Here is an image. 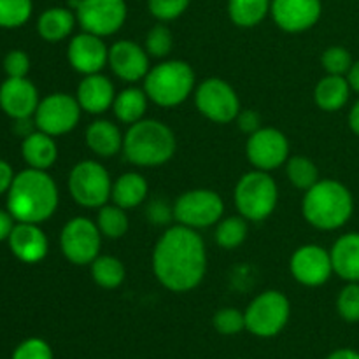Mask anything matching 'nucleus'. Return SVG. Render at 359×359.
Wrapping results in <instances>:
<instances>
[{
	"mask_svg": "<svg viewBox=\"0 0 359 359\" xmlns=\"http://www.w3.org/2000/svg\"><path fill=\"white\" fill-rule=\"evenodd\" d=\"M153 272L161 286L174 293H188L198 287L207 272L203 238L193 228L170 226L154 245Z\"/></svg>",
	"mask_w": 359,
	"mask_h": 359,
	"instance_id": "f257e3e1",
	"label": "nucleus"
},
{
	"mask_svg": "<svg viewBox=\"0 0 359 359\" xmlns=\"http://www.w3.org/2000/svg\"><path fill=\"white\" fill-rule=\"evenodd\" d=\"M60 193L46 170L30 168L14 175L7 191V210L18 223L41 224L58 209Z\"/></svg>",
	"mask_w": 359,
	"mask_h": 359,
	"instance_id": "f03ea898",
	"label": "nucleus"
},
{
	"mask_svg": "<svg viewBox=\"0 0 359 359\" xmlns=\"http://www.w3.org/2000/svg\"><path fill=\"white\" fill-rule=\"evenodd\" d=\"M354 212V198L346 184L335 179H319L302 200V214L311 226L323 231L342 228Z\"/></svg>",
	"mask_w": 359,
	"mask_h": 359,
	"instance_id": "7ed1b4c3",
	"label": "nucleus"
},
{
	"mask_svg": "<svg viewBox=\"0 0 359 359\" xmlns=\"http://www.w3.org/2000/svg\"><path fill=\"white\" fill-rule=\"evenodd\" d=\"M177 140L174 132L158 119H140L130 125L123 140V154L137 167H161L174 156Z\"/></svg>",
	"mask_w": 359,
	"mask_h": 359,
	"instance_id": "20e7f679",
	"label": "nucleus"
},
{
	"mask_svg": "<svg viewBox=\"0 0 359 359\" xmlns=\"http://www.w3.org/2000/svg\"><path fill=\"white\" fill-rule=\"evenodd\" d=\"M144 91L160 107H177L195 91V70L184 60L158 63L144 77Z\"/></svg>",
	"mask_w": 359,
	"mask_h": 359,
	"instance_id": "39448f33",
	"label": "nucleus"
},
{
	"mask_svg": "<svg viewBox=\"0 0 359 359\" xmlns=\"http://www.w3.org/2000/svg\"><path fill=\"white\" fill-rule=\"evenodd\" d=\"M238 214L252 223L272 216L279 202V188L269 172L251 170L238 179L233 191Z\"/></svg>",
	"mask_w": 359,
	"mask_h": 359,
	"instance_id": "423d86ee",
	"label": "nucleus"
},
{
	"mask_svg": "<svg viewBox=\"0 0 359 359\" xmlns=\"http://www.w3.org/2000/svg\"><path fill=\"white\" fill-rule=\"evenodd\" d=\"M245 330L259 339L277 337L291 316V304L280 291L269 290L255 298L244 311Z\"/></svg>",
	"mask_w": 359,
	"mask_h": 359,
	"instance_id": "0eeeda50",
	"label": "nucleus"
},
{
	"mask_svg": "<svg viewBox=\"0 0 359 359\" xmlns=\"http://www.w3.org/2000/svg\"><path fill=\"white\" fill-rule=\"evenodd\" d=\"M69 191L77 205L84 209H100L111 200V175L98 161L83 160L70 170Z\"/></svg>",
	"mask_w": 359,
	"mask_h": 359,
	"instance_id": "6e6552de",
	"label": "nucleus"
},
{
	"mask_svg": "<svg viewBox=\"0 0 359 359\" xmlns=\"http://www.w3.org/2000/svg\"><path fill=\"white\" fill-rule=\"evenodd\" d=\"M223 198L212 189H189L175 200L172 207V217L177 224L202 230L214 226L223 219Z\"/></svg>",
	"mask_w": 359,
	"mask_h": 359,
	"instance_id": "1a4fd4ad",
	"label": "nucleus"
},
{
	"mask_svg": "<svg viewBox=\"0 0 359 359\" xmlns=\"http://www.w3.org/2000/svg\"><path fill=\"white\" fill-rule=\"evenodd\" d=\"M83 32L109 37L119 32L128 16L125 0H70Z\"/></svg>",
	"mask_w": 359,
	"mask_h": 359,
	"instance_id": "9d476101",
	"label": "nucleus"
},
{
	"mask_svg": "<svg viewBox=\"0 0 359 359\" xmlns=\"http://www.w3.org/2000/svg\"><path fill=\"white\" fill-rule=\"evenodd\" d=\"M102 233L97 223L88 217L77 216L67 221L60 233V249L72 265H91L100 256Z\"/></svg>",
	"mask_w": 359,
	"mask_h": 359,
	"instance_id": "9b49d317",
	"label": "nucleus"
},
{
	"mask_svg": "<svg viewBox=\"0 0 359 359\" xmlns=\"http://www.w3.org/2000/svg\"><path fill=\"white\" fill-rule=\"evenodd\" d=\"M195 104L200 114L219 125L235 121L241 112L237 91L221 77H209L196 86Z\"/></svg>",
	"mask_w": 359,
	"mask_h": 359,
	"instance_id": "f8f14e48",
	"label": "nucleus"
},
{
	"mask_svg": "<svg viewBox=\"0 0 359 359\" xmlns=\"http://www.w3.org/2000/svg\"><path fill=\"white\" fill-rule=\"evenodd\" d=\"M79 102L76 97L67 93H51L39 102L34 114L35 128L51 137L65 135L72 132L81 119Z\"/></svg>",
	"mask_w": 359,
	"mask_h": 359,
	"instance_id": "ddd939ff",
	"label": "nucleus"
},
{
	"mask_svg": "<svg viewBox=\"0 0 359 359\" xmlns=\"http://www.w3.org/2000/svg\"><path fill=\"white\" fill-rule=\"evenodd\" d=\"M245 156L256 170L272 172L286 165L290 158V142L280 130L265 126L249 135L245 144Z\"/></svg>",
	"mask_w": 359,
	"mask_h": 359,
	"instance_id": "4468645a",
	"label": "nucleus"
},
{
	"mask_svg": "<svg viewBox=\"0 0 359 359\" xmlns=\"http://www.w3.org/2000/svg\"><path fill=\"white\" fill-rule=\"evenodd\" d=\"M291 276L307 287L323 286L333 273L330 251L318 244H305L293 252L290 259Z\"/></svg>",
	"mask_w": 359,
	"mask_h": 359,
	"instance_id": "2eb2a0df",
	"label": "nucleus"
},
{
	"mask_svg": "<svg viewBox=\"0 0 359 359\" xmlns=\"http://www.w3.org/2000/svg\"><path fill=\"white\" fill-rule=\"evenodd\" d=\"M323 13L321 0H272L270 16L280 30L302 34L314 27Z\"/></svg>",
	"mask_w": 359,
	"mask_h": 359,
	"instance_id": "dca6fc26",
	"label": "nucleus"
},
{
	"mask_svg": "<svg viewBox=\"0 0 359 359\" xmlns=\"http://www.w3.org/2000/svg\"><path fill=\"white\" fill-rule=\"evenodd\" d=\"M67 58L76 72L91 76L105 69L109 63V48L105 46L104 37L83 32L70 41Z\"/></svg>",
	"mask_w": 359,
	"mask_h": 359,
	"instance_id": "f3484780",
	"label": "nucleus"
},
{
	"mask_svg": "<svg viewBox=\"0 0 359 359\" xmlns=\"http://www.w3.org/2000/svg\"><path fill=\"white\" fill-rule=\"evenodd\" d=\"M149 58L146 48L133 41H118L109 48V63L116 77L125 83L142 81L149 72Z\"/></svg>",
	"mask_w": 359,
	"mask_h": 359,
	"instance_id": "a211bd4d",
	"label": "nucleus"
},
{
	"mask_svg": "<svg viewBox=\"0 0 359 359\" xmlns=\"http://www.w3.org/2000/svg\"><path fill=\"white\" fill-rule=\"evenodd\" d=\"M39 102L37 88L27 77H7L0 86V109L14 121L34 118Z\"/></svg>",
	"mask_w": 359,
	"mask_h": 359,
	"instance_id": "6ab92c4d",
	"label": "nucleus"
},
{
	"mask_svg": "<svg viewBox=\"0 0 359 359\" xmlns=\"http://www.w3.org/2000/svg\"><path fill=\"white\" fill-rule=\"evenodd\" d=\"M9 249L20 262L35 265L48 256L49 242L42 228L35 223H16L9 237Z\"/></svg>",
	"mask_w": 359,
	"mask_h": 359,
	"instance_id": "aec40b11",
	"label": "nucleus"
},
{
	"mask_svg": "<svg viewBox=\"0 0 359 359\" xmlns=\"http://www.w3.org/2000/svg\"><path fill=\"white\" fill-rule=\"evenodd\" d=\"M76 98L81 109L88 114H104L114 104V86L109 77L102 76L100 72L84 76V79L77 86Z\"/></svg>",
	"mask_w": 359,
	"mask_h": 359,
	"instance_id": "412c9836",
	"label": "nucleus"
},
{
	"mask_svg": "<svg viewBox=\"0 0 359 359\" xmlns=\"http://www.w3.org/2000/svg\"><path fill=\"white\" fill-rule=\"evenodd\" d=\"M333 272L347 283H359V231L337 238L332 251Z\"/></svg>",
	"mask_w": 359,
	"mask_h": 359,
	"instance_id": "4be33fe9",
	"label": "nucleus"
},
{
	"mask_svg": "<svg viewBox=\"0 0 359 359\" xmlns=\"http://www.w3.org/2000/svg\"><path fill=\"white\" fill-rule=\"evenodd\" d=\"M21 156L30 168L48 172L58 160V146L51 135L35 130L30 135L23 137Z\"/></svg>",
	"mask_w": 359,
	"mask_h": 359,
	"instance_id": "5701e85b",
	"label": "nucleus"
},
{
	"mask_svg": "<svg viewBox=\"0 0 359 359\" xmlns=\"http://www.w3.org/2000/svg\"><path fill=\"white\" fill-rule=\"evenodd\" d=\"M125 135L109 119H97L86 128V146L100 158H111L123 151Z\"/></svg>",
	"mask_w": 359,
	"mask_h": 359,
	"instance_id": "b1692460",
	"label": "nucleus"
},
{
	"mask_svg": "<svg viewBox=\"0 0 359 359\" xmlns=\"http://www.w3.org/2000/svg\"><path fill=\"white\" fill-rule=\"evenodd\" d=\"M76 13L70 7H49L39 16L37 32L46 42H62L74 32Z\"/></svg>",
	"mask_w": 359,
	"mask_h": 359,
	"instance_id": "393cba45",
	"label": "nucleus"
},
{
	"mask_svg": "<svg viewBox=\"0 0 359 359\" xmlns=\"http://www.w3.org/2000/svg\"><path fill=\"white\" fill-rule=\"evenodd\" d=\"M351 84L346 76L326 74L314 88V102L321 111L337 112L349 102Z\"/></svg>",
	"mask_w": 359,
	"mask_h": 359,
	"instance_id": "a878e982",
	"label": "nucleus"
},
{
	"mask_svg": "<svg viewBox=\"0 0 359 359\" xmlns=\"http://www.w3.org/2000/svg\"><path fill=\"white\" fill-rule=\"evenodd\" d=\"M147 193H149V186L144 175H140L139 172H125L112 182L111 198L112 203L130 210L139 207L146 200Z\"/></svg>",
	"mask_w": 359,
	"mask_h": 359,
	"instance_id": "bb28decb",
	"label": "nucleus"
},
{
	"mask_svg": "<svg viewBox=\"0 0 359 359\" xmlns=\"http://www.w3.org/2000/svg\"><path fill=\"white\" fill-rule=\"evenodd\" d=\"M147 102H149V97L146 95L144 88L140 90V88L130 86L116 95L112 111L119 121L125 123V125H133V123L144 119V114L147 111Z\"/></svg>",
	"mask_w": 359,
	"mask_h": 359,
	"instance_id": "cd10ccee",
	"label": "nucleus"
},
{
	"mask_svg": "<svg viewBox=\"0 0 359 359\" xmlns=\"http://www.w3.org/2000/svg\"><path fill=\"white\" fill-rule=\"evenodd\" d=\"M272 0H228V16L241 28H252L270 14Z\"/></svg>",
	"mask_w": 359,
	"mask_h": 359,
	"instance_id": "c85d7f7f",
	"label": "nucleus"
},
{
	"mask_svg": "<svg viewBox=\"0 0 359 359\" xmlns=\"http://www.w3.org/2000/svg\"><path fill=\"white\" fill-rule=\"evenodd\" d=\"M90 273L93 283L104 290H116L121 286L126 277V270L121 259L109 255L95 258L90 265Z\"/></svg>",
	"mask_w": 359,
	"mask_h": 359,
	"instance_id": "c756f323",
	"label": "nucleus"
},
{
	"mask_svg": "<svg viewBox=\"0 0 359 359\" xmlns=\"http://www.w3.org/2000/svg\"><path fill=\"white\" fill-rule=\"evenodd\" d=\"M97 226L100 230L102 237H107L111 241H118V238L125 237L130 226L126 210L116 205V203H105L98 209Z\"/></svg>",
	"mask_w": 359,
	"mask_h": 359,
	"instance_id": "7c9ffc66",
	"label": "nucleus"
},
{
	"mask_svg": "<svg viewBox=\"0 0 359 359\" xmlns=\"http://www.w3.org/2000/svg\"><path fill=\"white\" fill-rule=\"evenodd\" d=\"M248 219L242 216H230L216 224V244L223 249H237L248 238Z\"/></svg>",
	"mask_w": 359,
	"mask_h": 359,
	"instance_id": "2f4dec72",
	"label": "nucleus"
},
{
	"mask_svg": "<svg viewBox=\"0 0 359 359\" xmlns=\"http://www.w3.org/2000/svg\"><path fill=\"white\" fill-rule=\"evenodd\" d=\"M286 175L291 184L298 189H311L319 181V170L314 161L307 156H293L286 161Z\"/></svg>",
	"mask_w": 359,
	"mask_h": 359,
	"instance_id": "473e14b6",
	"label": "nucleus"
},
{
	"mask_svg": "<svg viewBox=\"0 0 359 359\" xmlns=\"http://www.w3.org/2000/svg\"><path fill=\"white\" fill-rule=\"evenodd\" d=\"M32 0H0V28H20L30 20Z\"/></svg>",
	"mask_w": 359,
	"mask_h": 359,
	"instance_id": "72a5a7b5",
	"label": "nucleus"
},
{
	"mask_svg": "<svg viewBox=\"0 0 359 359\" xmlns=\"http://www.w3.org/2000/svg\"><path fill=\"white\" fill-rule=\"evenodd\" d=\"M212 325H214V330H216L219 335H224V337L238 335V333L245 330V316L244 312L233 307L219 309V311L214 314Z\"/></svg>",
	"mask_w": 359,
	"mask_h": 359,
	"instance_id": "f704fd0d",
	"label": "nucleus"
},
{
	"mask_svg": "<svg viewBox=\"0 0 359 359\" xmlns=\"http://www.w3.org/2000/svg\"><path fill=\"white\" fill-rule=\"evenodd\" d=\"M174 48V37L167 25H154L146 35V51L153 58H165Z\"/></svg>",
	"mask_w": 359,
	"mask_h": 359,
	"instance_id": "c9c22d12",
	"label": "nucleus"
},
{
	"mask_svg": "<svg viewBox=\"0 0 359 359\" xmlns=\"http://www.w3.org/2000/svg\"><path fill=\"white\" fill-rule=\"evenodd\" d=\"M321 63L326 74H332V76H347L354 62L349 49H346L344 46H330L323 53Z\"/></svg>",
	"mask_w": 359,
	"mask_h": 359,
	"instance_id": "e433bc0d",
	"label": "nucleus"
},
{
	"mask_svg": "<svg viewBox=\"0 0 359 359\" xmlns=\"http://www.w3.org/2000/svg\"><path fill=\"white\" fill-rule=\"evenodd\" d=\"M337 311L346 323H359V283H349L340 291Z\"/></svg>",
	"mask_w": 359,
	"mask_h": 359,
	"instance_id": "4c0bfd02",
	"label": "nucleus"
},
{
	"mask_svg": "<svg viewBox=\"0 0 359 359\" xmlns=\"http://www.w3.org/2000/svg\"><path fill=\"white\" fill-rule=\"evenodd\" d=\"M191 0H147V9L151 16L158 21H174L186 13Z\"/></svg>",
	"mask_w": 359,
	"mask_h": 359,
	"instance_id": "58836bf2",
	"label": "nucleus"
},
{
	"mask_svg": "<svg viewBox=\"0 0 359 359\" xmlns=\"http://www.w3.org/2000/svg\"><path fill=\"white\" fill-rule=\"evenodd\" d=\"M11 359H55L51 346L46 340L32 337L23 340L20 346L14 349Z\"/></svg>",
	"mask_w": 359,
	"mask_h": 359,
	"instance_id": "ea45409f",
	"label": "nucleus"
},
{
	"mask_svg": "<svg viewBox=\"0 0 359 359\" xmlns=\"http://www.w3.org/2000/svg\"><path fill=\"white\" fill-rule=\"evenodd\" d=\"M4 72L7 77H27L30 72V58L23 49H13L4 58Z\"/></svg>",
	"mask_w": 359,
	"mask_h": 359,
	"instance_id": "a19ab883",
	"label": "nucleus"
},
{
	"mask_svg": "<svg viewBox=\"0 0 359 359\" xmlns=\"http://www.w3.org/2000/svg\"><path fill=\"white\" fill-rule=\"evenodd\" d=\"M237 125L238 128L242 130L248 135H252L255 132H258L262 128V118L256 111L252 109H245V111H241L237 116Z\"/></svg>",
	"mask_w": 359,
	"mask_h": 359,
	"instance_id": "79ce46f5",
	"label": "nucleus"
},
{
	"mask_svg": "<svg viewBox=\"0 0 359 359\" xmlns=\"http://www.w3.org/2000/svg\"><path fill=\"white\" fill-rule=\"evenodd\" d=\"M14 226H16V219L13 217V214L9 210H0V242L9 241Z\"/></svg>",
	"mask_w": 359,
	"mask_h": 359,
	"instance_id": "37998d69",
	"label": "nucleus"
},
{
	"mask_svg": "<svg viewBox=\"0 0 359 359\" xmlns=\"http://www.w3.org/2000/svg\"><path fill=\"white\" fill-rule=\"evenodd\" d=\"M14 175L16 174H14L13 167L6 160H0V195L9 191L11 184L14 181Z\"/></svg>",
	"mask_w": 359,
	"mask_h": 359,
	"instance_id": "c03bdc74",
	"label": "nucleus"
},
{
	"mask_svg": "<svg viewBox=\"0 0 359 359\" xmlns=\"http://www.w3.org/2000/svg\"><path fill=\"white\" fill-rule=\"evenodd\" d=\"M326 359H359V353L354 349H349V347H344V349L333 351Z\"/></svg>",
	"mask_w": 359,
	"mask_h": 359,
	"instance_id": "a18cd8bd",
	"label": "nucleus"
},
{
	"mask_svg": "<svg viewBox=\"0 0 359 359\" xmlns=\"http://www.w3.org/2000/svg\"><path fill=\"white\" fill-rule=\"evenodd\" d=\"M347 81H349L351 88L359 93V60L358 62H354L353 67H351L349 74H347Z\"/></svg>",
	"mask_w": 359,
	"mask_h": 359,
	"instance_id": "49530a36",
	"label": "nucleus"
},
{
	"mask_svg": "<svg viewBox=\"0 0 359 359\" xmlns=\"http://www.w3.org/2000/svg\"><path fill=\"white\" fill-rule=\"evenodd\" d=\"M349 126L354 133L359 137V100L353 105L349 112Z\"/></svg>",
	"mask_w": 359,
	"mask_h": 359,
	"instance_id": "de8ad7c7",
	"label": "nucleus"
}]
</instances>
